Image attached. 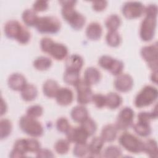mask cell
Returning <instances> with one entry per match:
<instances>
[{
	"instance_id": "cell-1",
	"label": "cell",
	"mask_w": 158,
	"mask_h": 158,
	"mask_svg": "<svg viewBox=\"0 0 158 158\" xmlns=\"http://www.w3.org/2000/svg\"><path fill=\"white\" fill-rule=\"evenodd\" d=\"M146 15L142 20L139 28V36L145 42L151 41L154 37L156 26L157 6L155 4H150L145 7Z\"/></svg>"
},
{
	"instance_id": "cell-2",
	"label": "cell",
	"mask_w": 158,
	"mask_h": 158,
	"mask_svg": "<svg viewBox=\"0 0 158 158\" xmlns=\"http://www.w3.org/2000/svg\"><path fill=\"white\" fill-rule=\"evenodd\" d=\"M4 31L7 38L14 39L22 44H27L31 38L30 31L17 20L7 21L4 25Z\"/></svg>"
},
{
	"instance_id": "cell-3",
	"label": "cell",
	"mask_w": 158,
	"mask_h": 158,
	"mask_svg": "<svg viewBox=\"0 0 158 158\" xmlns=\"http://www.w3.org/2000/svg\"><path fill=\"white\" fill-rule=\"evenodd\" d=\"M19 127L22 131L31 137L41 136L44 133V128L41 123L36 118L23 115L19 120Z\"/></svg>"
},
{
	"instance_id": "cell-4",
	"label": "cell",
	"mask_w": 158,
	"mask_h": 158,
	"mask_svg": "<svg viewBox=\"0 0 158 158\" xmlns=\"http://www.w3.org/2000/svg\"><path fill=\"white\" fill-rule=\"evenodd\" d=\"M158 96L157 89L151 85H146L136 94L134 104L137 108L149 106L154 103Z\"/></svg>"
},
{
	"instance_id": "cell-5",
	"label": "cell",
	"mask_w": 158,
	"mask_h": 158,
	"mask_svg": "<svg viewBox=\"0 0 158 158\" xmlns=\"http://www.w3.org/2000/svg\"><path fill=\"white\" fill-rule=\"evenodd\" d=\"M61 14L62 18L74 30H81L85 24V17L76 10L73 6L62 7Z\"/></svg>"
},
{
	"instance_id": "cell-6",
	"label": "cell",
	"mask_w": 158,
	"mask_h": 158,
	"mask_svg": "<svg viewBox=\"0 0 158 158\" xmlns=\"http://www.w3.org/2000/svg\"><path fill=\"white\" fill-rule=\"evenodd\" d=\"M35 27L40 33L55 34L60 30L61 23L56 17L47 15L38 17Z\"/></svg>"
},
{
	"instance_id": "cell-7",
	"label": "cell",
	"mask_w": 158,
	"mask_h": 158,
	"mask_svg": "<svg viewBox=\"0 0 158 158\" xmlns=\"http://www.w3.org/2000/svg\"><path fill=\"white\" fill-rule=\"evenodd\" d=\"M119 144L127 151L139 154L143 152L144 142L128 132H123L118 138Z\"/></svg>"
},
{
	"instance_id": "cell-8",
	"label": "cell",
	"mask_w": 158,
	"mask_h": 158,
	"mask_svg": "<svg viewBox=\"0 0 158 158\" xmlns=\"http://www.w3.org/2000/svg\"><path fill=\"white\" fill-rule=\"evenodd\" d=\"M141 56L152 71H157L158 67V43L143 46L140 51Z\"/></svg>"
},
{
	"instance_id": "cell-9",
	"label": "cell",
	"mask_w": 158,
	"mask_h": 158,
	"mask_svg": "<svg viewBox=\"0 0 158 158\" xmlns=\"http://www.w3.org/2000/svg\"><path fill=\"white\" fill-rule=\"evenodd\" d=\"M98 64L101 68L109 71L114 76L120 75L124 68V64L122 61L107 55L101 56L99 59Z\"/></svg>"
},
{
	"instance_id": "cell-10",
	"label": "cell",
	"mask_w": 158,
	"mask_h": 158,
	"mask_svg": "<svg viewBox=\"0 0 158 158\" xmlns=\"http://www.w3.org/2000/svg\"><path fill=\"white\" fill-rule=\"evenodd\" d=\"M135 117L134 110L130 107H125L119 112L115 122V127L118 130L125 131L133 124Z\"/></svg>"
},
{
	"instance_id": "cell-11",
	"label": "cell",
	"mask_w": 158,
	"mask_h": 158,
	"mask_svg": "<svg viewBox=\"0 0 158 158\" xmlns=\"http://www.w3.org/2000/svg\"><path fill=\"white\" fill-rule=\"evenodd\" d=\"M145 7L138 1H128L123 4L122 12L124 17L128 19L139 18L144 13Z\"/></svg>"
},
{
	"instance_id": "cell-12",
	"label": "cell",
	"mask_w": 158,
	"mask_h": 158,
	"mask_svg": "<svg viewBox=\"0 0 158 158\" xmlns=\"http://www.w3.org/2000/svg\"><path fill=\"white\" fill-rule=\"evenodd\" d=\"M77 93V100L80 105H85L92 101L93 92L91 86L84 80H80L74 86Z\"/></svg>"
},
{
	"instance_id": "cell-13",
	"label": "cell",
	"mask_w": 158,
	"mask_h": 158,
	"mask_svg": "<svg viewBox=\"0 0 158 158\" xmlns=\"http://www.w3.org/2000/svg\"><path fill=\"white\" fill-rule=\"evenodd\" d=\"M116 90L122 93L130 91L133 86V79L132 77L127 73H121L117 76L114 82Z\"/></svg>"
},
{
	"instance_id": "cell-14",
	"label": "cell",
	"mask_w": 158,
	"mask_h": 158,
	"mask_svg": "<svg viewBox=\"0 0 158 158\" xmlns=\"http://www.w3.org/2000/svg\"><path fill=\"white\" fill-rule=\"evenodd\" d=\"M65 134L67 139L70 143H74L75 144L87 143V139L89 137L80 126L71 127Z\"/></svg>"
},
{
	"instance_id": "cell-15",
	"label": "cell",
	"mask_w": 158,
	"mask_h": 158,
	"mask_svg": "<svg viewBox=\"0 0 158 158\" xmlns=\"http://www.w3.org/2000/svg\"><path fill=\"white\" fill-rule=\"evenodd\" d=\"M57 60H62L68 56L67 47L62 43L53 42L47 52Z\"/></svg>"
},
{
	"instance_id": "cell-16",
	"label": "cell",
	"mask_w": 158,
	"mask_h": 158,
	"mask_svg": "<svg viewBox=\"0 0 158 158\" xmlns=\"http://www.w3.org/2000/svg\"><path fill=\"white\" fill-rule=\"evenodd\" d=\"M56 100L57 104L62 106L70 105L73 101V91L69 88H60L56 95Z\"/></svg>"
},
{
	"instance_id": "cell-17",
	"label": "cell",
	"mask_w": 158,
	"mask_h": 158,
	"mask_svg": "<svg viewBox=\"0 0 158 158\" xmlns=\"http://www.w3.org/2000/svg\"><path fill=\"white\" fill-rule=\"evenodd\" d=\"M9 87L14 91H21L27 84L25 77L20 73L11 74L7 80Z\"/></svg>"
},
{
	"instance_id": "cell-18",
	"label": "cell",
	"mask_w": 158,
	"mask_h": 158,
	"mask_svg": "<svg viewBox=\"0 0 158 158\" xmlns=\"http://www.w3.org/2000/svg\"><path fill=\"white\" fill-rule=\"evenodd\" d=\"M84 64L82 57L78 54L70 56L65 61V70L80 72Z\"/></svg>"
},
{
	"instance_id": "cell-19",
	"label": "cell",
	"mask_w": 158,
	"mask_h": 158,
	"mask_svg": "<svg viewBox=\"0 0 158 158\" xmlns=\"http://www.w3.org/2000/svg\"><path fill=\"white\" fill-rule=\"evenodd\" d=\"M85 33L89 40L96 41L101 37L102 35V28L98 22H93L87 26Z\"/></svg>"
},
{
	"instance_id": "cell-20",
	"label": "cell",
	"mask_w": 158,
	"mask_h": 158,
	"mask_svg": "<svg viewBox=\"0 0 158 158\" xmlns=\"http://www.w3.org/2000/svg\"><path fill=\"white\" fill-rule=\"evenodd\" d=\"M101 78V73L97 68L89 67L86 68L85 70L83 80L90 86L99 82Z\"/></svg>"
},
{
	"instance_id": "cell-21",
	"label": "cell",
	"mask_w": 158,
	"mask_h": 158,
	"mask_svg": "<svg viewBox=\"0 0 158 158\" xmlns=\"http://www.w3.org/2000/svg\"><path fill=\"white\" fill-rule=\"evenodd\" d=\"M27 152L25 138L18 139L14 143L9 156L10 157H23L26 156Z\"/></svg>"
},
{
	"instance_id": "cell-22",
	"label": "cell",
	"mask_w": 158,
	"mask_h": 158,
	"mask_svg": "<svg viewBox=\"0 0 158 158\" xmlns=\"http://www.w3.org/2000/svg\"><path fill=\"white\" fill-rule=\"evenodd\" d=\"M104 144V141L101 136H94L88 144L89 156H99L101 154Z\"/></svg>"
},
{
	"instance_id": "cell-23",
	"label": "cell",
	"mask_w": 158,
	"mask_h": 158,
	"mask_svg": "<svg viewBox=\"0 0 158 158\" xmlns=\"http://www.w3.org/2000/svg\"><path fill=\"white\" fill-rule=\"evenodd\" d=\"M72 120L77 123H81L89 117L88 110L83 105L77 106L72 108L70 112Z\"/></svg>"
},
{
	"instance_id": "cell-24",
	"label": "cell",
	"mask_w": 158,
	"mask_h": 158,
	"mask_svg": "<svg viewBox=\"0 0 158 158\" xmlns=\"http://www.w3.org/2000/svg\"><path fill=\"white\" fill-rule=\"evenodd\" d=\"M117 131L118 130L115 125H106L102 128L101 132V137L104 142H112L117 138Z\"/></svg>"
},
{
	"instance_id": "cell-25",
	"label": "cell",
	"mask_w": 158,
	"mask_h": 158,
	"mask_svg": "<svg viewBox=\"0 0 158 158\" xmlns=\"http://www.w3.org/2000/svg\"><path fill=\"white\" fill-rule=\"evenodd\" d=\"M58 83L54 80L48 79L44 81L43 85V92L44 94L49 98L56 97V95L59 89Z\"/></svg>"
},
{
	"instance_id": "cell-26",
	"label": "cell",
	"mask_w": 158,
	"mask_h": 158,
	"mask_svg": "<svg viewBox=\"0 0 158 158\" xmlns=\"http://www.w3.org/2000/svg\"><path fill=\"white\" fill-rule=\"evenodd\" d=\"M132 126L135 133L141 137H147L151 133L152 130L149 122L138 120L137 122Z\"/></svg>"
},
{
	"instance_id": "cell-27",
	"label": "cell",
	"mask_w": 158,
	"mask_h": 158,
	"mask_svg": "<svg viewBox=\"0 0 158 158\" xmlns=\"http://www.w3.org/2000/svg\"><path fill=\"white\" fill-rule=\"evenodd\" d=\"M20 95L23 101L27 102L32 101L37 97V88L35 85L27 83L20 91Z\"/></svg>"
},
{
	"instance_id": "cell-28",
	"label": "cell",
	"mask_w": 158,
	"mask_h": 158,
	"mask_svg": "<svg viewBox=\"0 0 158 158\" xmlns=\"http://www.w3.org/2000/svg\"><path fill=\"white\" fill-rule=\"evenodd\" d=\"M144 142L143 152L152 158H157L158 149L157 141L154 139H148Z\"/></svg>"
},
{
	"instance_id": "cell-29",
	"label": "cell",
	"mask_w": 158,
	"mask_h": 158,
	"mask_svg": "<svg viewBox=\"0 0 158 158\" xmlns=\"http://www.w3.org/2000/svg\"><path fill=\"white\" fill-rule=\"evenodd\" d=\"M106 96V106L110 109H116L119 107L122 103V97L117 93L110 92Z\"/></svg>"
},
{
	"instance_id": "cell-30",
	"label": "cell",
	"mask_w": 158,
	"mask_h": 158,
	"mask_svg": "<svg viewBox=\"0 0 158 158\" xmlns=\"http://www.w3.org/2000/svg\"><path fill=\"white\" fill-rule=\"evenodd\" d=\"M38 17L36 12L33 9H25L22 14V20L28 27L35 26Z\"/></svg>"
},
{
	"instance_id": "cell-31",
	"label": "cell",
	"mask_w": 158,
	"mask_h": 158,
	"mask_svg": "<svg viewBox=\"0 0 158 158\" xmlns=\"http://www.w3.org/2000/svg\"><path fill=\"white\" fill-rule=\"evenodd\" d=\"M52 60L46 56H40L33 62V67L38 70L44 71L49 69L52 65Z\"/></svg>"
},
{
	"instance_id": "cell-32",
	"label": "cell",
	"mask_w": 158,
	"mask_h": 158,
	"mask_svg": "<svg viewBox=\"0 0 158 158\" xmlns=\"http://www.w3.org/2000/svg\"><path fill=\"white\" fill-rule=\"evenodd\" d=\"M121 25V19L117 14H111L105 20V26L109 31H117Z\"/></svg>"
},
{
	"instance_id": "cell-33",
	"label": "cell",
	"mask_w": 158,
	"mask_h": 158,
	"mask_svg": "<svg viewBox=\"0 0 158 158\" xmlns=\"http://www.w3.org/2000/svg\"><path fill=\"white\" fill-rule=\"evenodd\" d=\"M106 41L109 46L115 48L120 44L122 38L117 31H108L106 35Z\"/></svg>"
},
{
	"instance_id": "cell-34",
	"label": "cell",
	"mask_w": 158,
	"mask_h": 158,
	"mask_svg": "<svg viewBox=\"0 0 158 158\" xmlns=\"http://www.w3.org/2000/svg\"><path fill=\"white\" fill-rule=\"evenodd\" d=\"M12 130V122L7 118L0 120V138L1 139L7 138L11 133Z\"/></svg>"
},
{
	"instance_id": "cell-35",
	"label": "cell",
	"mask_w": 158,
	"mask_h": 158,
	"mask_svg": "<svg viewBox=\"0 0 158 158\" xmlns=\"http://www.w3.org/2000/svg\"><path fill=\"white\" fill-rule=\"evenodd\" d=\"M80 127L89 135V136L93 135L97 130V124L96 122L89 117H88L86 120L80 123Z\"/></svg>"
},
{
	"instance_id": "cell-36",
	"label": "cell",
	"mask_w": 158,
	"mask_h": 158,
	"mask_svg": "<svg viewBox=\"0 0 158 158\" xmlns=\"http://www.w3.org/2000/svg\"><path fill=\"white\" fill-rule=\"evenodd\" d=\"M80 79V72L65 70L64 73L63 80L64 82L68 85L75 86Z\"/></svg>"
},
{
	"instance_id": "cell-37",
	"label": "cell",
	"mask_w": 158,
	"mask_h": 158,
	"mask_svg": "<svg viewBox=\"0 0 158 158\" xmlns=\"http://www.w3.org/2000/svg\"><path fill=\"white\" fill-rule=\"evenodd\" d=\"M70 143L67 139H60L56 142L54 148L57 154L60 155L65 154L70 149Z\"/></svg>"
},
{
	"instance_id": "cell-38",
	"label": "cell",
	"mask_w": 158,
	"mask_h": 158,
	"mask_svg": "<svg viewBox=\"0 0 158 158\" xmlns=\"http://www.w3.org/2000/svg\"><path fill=\"white\" fill-rule=\"evenodd\" d=\"M122 154V149L120 147L115 145L107 146L102 152V156L104 157H119Z\"/></svg>"
},
{
	"instance_id": "cell-39",
	"label": "cell",
	"mask_w": 158,
	"mask_h": 158,
	"mask_svg": "<svg viewBox=\"0 0 158 158\" xmlns=\"http://www.w3.org/2000/svg\"><path fill=\"white\" fill-rule=\"evenodd\" d=\"M73 154L75 156L82 157L89 154L88 144L85 143H76L73 149Z\"/></svg>"
},
{
	"instance_id": "cell-40",
	"label": "cell",
	"mask_w": 158,
	"mask_h": 158,
	"mask_svg": "<svg viewBox=\"0 0 158 158\" xmlns=\"http://www.w3.org/2000/svg\"><path fill=\"white\" fill-rule=\"evenodd\" d=\"M56 126L57 130L63 133H66L71 127L68 119L64 117H60L57 120Z\"/></svg>"
},
{
	"instance_id": "cell-41",
	"label": "cell",
	"mask_w": 158,
	"mask_h": 158,
	"mask_svg": "<svg viewBox=\"0 0 158 158\" xmlns=\"http://www.w3.org/2000/svg\"><path fill=\"white\" fill-rule=\"evenodd\" d=\"M28 152L36 153L41 149L40 143L35 138H25Z\"/></svg>"
},
{
	"instance_id": "cell-42",
	"label": "cell",
	"mask_w": 158,
	"mask_h": 158,
	"mask_svg": "<svg viewBox=\"0 0 158 158\" xmlns=\"http://www.w3.org/2000/svg\"><path fill=\"white\" fill-rule=\"evenodd\" d=\"M43 108L40 105H33L30 106L27 110V115L29 117L36 118L42 115Z\"/></svg>"
},
{
	"instance_id": "cell-43",
	"label": "cell",
	"mask_w": 158,
	"mask_h": 158,
	"mask_svg": "<svg viewBox=\"0 0 158 158\" xmlns=\"http://www.w3.org/2000/svg\"><path fill=\"white\" fill-rule=\"evenodd\" d=\"M92 102L98 109H102L106 106V96L102 94H93Z\"/></svg>"
},
{
	"instance_id": "cell-44",
	"label": "cell",
	"mask_w": 158,
	"mask_h": 158,
	"mask_svg": "<svg viewBox=\"0 0 158 158\" xmlns=\"http://www.w3.org/2000/svg\"><path fill=\"white\" fill-rule=\"evenodd\" d=\"M48 1L44 0L36 1L33 4V9L36 12H43L48 8Z\"/></svg>"
},
{
	"instance_id": "cell-45",
	"label": "cell",
	"mask_w": 158,
	"mask_h": 158,
	"mask_svg": "<svg viewBox=\"0 0 158 158\" xmlns=\"http://www.w3.org/2000/svg\"><path fill=\"white\" fill-rule=\"evenodd\" d=\"M54 41L49 37H44L40 41V48L43 52L47 53L49 48H50Z\"/></svg>"
},
{
	"instance_id": "cell-46",
	"label": "cell",
	"mask_w": 158,
	"mask_h": 158,
	"mask_svg": "<svg viewBox=\"0 0 158 158\" xmlns=\"http://www.w3.org/2000/svg\"><path fill=\"white\" fill-rule=\"evenodd\" d=\"M107 6L106 1H95L92 2V7L94 10L96 12H101L104 10Z\"/></svg>"
},
{
	"instance_id": "cell-47",
	"label": "cell",
	"mask_w": 158,
	"mask_h": 158,
	"mask_svg": "<svg viewBox=\"0 0 158 158\" xmlns=\"http://www.w3.org/2000/svg\"><path fill=\"white\" fill-rule=\"evenodd\" d=\"M36 156L37 157H53L54 155L52 152L48 149H42L41 148L36 153Z\"/></svg>"
},
{
	"instance_id": "cell-48",
	"label": "cell",
	"mask_w": 158,
	"mask_h": 158,
	"mask_svg": "<svg viewBox=\"0 0 158 158\" xmlns=\"http://www.w3.org/2000/svg\"><path fill=\"white\" fill-rule=\"evenodd\" d=\"M62 7H64V6H73L75 7L76 3H77V1H73V0H71V1H60L59 2Z\"/></svg>"
},
{
	"instance_id": "cell-49",
	"label": "cell",
	"mask_w": 158,
	"mask_h": 158,
	"mask_svg": "<svg viewBox=\"0 0 158 158\" xmlns=\"http://www.w3.org/2000/svg\"><path fill=\"white\" fill-rule=\"evenodd\" d=\"M7 104L6 102L4 101L3 98H1V115H3L4 114H6L7 111Z\"/></svg>"
},
{
	"instance_id": "cell-50",
	"label": "cell",
	"mask_w": 158,
	"mask_h": 158,
	"mask_svg": "<svg viewBox=\"0 0 158 158\" xmlns=\"http://www.w3.org/2000/svg\"><path fill=\"white\" fill-rule=\"evenodd\" d=\"M151 81L154 83L155 84H157V71H152V73L151 75Z\"/></svg>"
}]
</instances>
